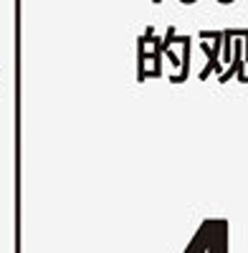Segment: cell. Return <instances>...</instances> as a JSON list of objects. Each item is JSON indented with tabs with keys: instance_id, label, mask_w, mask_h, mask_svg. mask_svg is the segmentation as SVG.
<instances>
[{
	"instance_id": "6da1fadb",
	"label": "cell",
	"mask_w": 248,
	"mask_h": 253,
	"mask_svg": "<svg viewBox=\"0 0 248 253\" xmlns=\"http://www.w3.org/2000/svg\"><path fill=\"white\" fill-rule=\"evenodd\" d=\"M220 3H231V0H220Z\"/></svg>"
}]
</instances>
